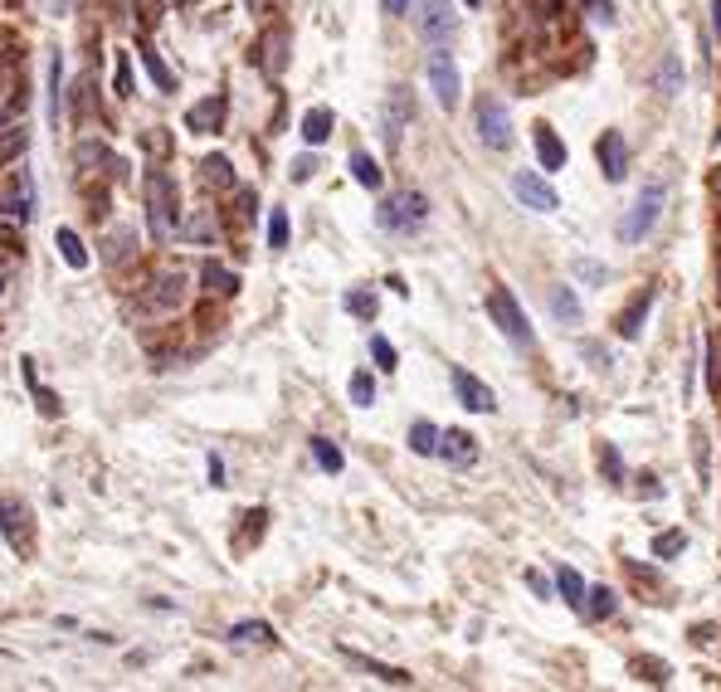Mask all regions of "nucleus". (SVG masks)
I'll return each instance as SVG.
<instances>
[{"label":"nucleus","mask_w":721,"mask_h":692,"mask_svg":"<svg viewBox=\"0 0 721 692\" xmlns=\"http://www.w3.org/2000/svg\"><path fill=\"white\" fill-rule=\"evenodd\" d=\"M614 610H619L614 590H604V585H595V590H590V615H595V619H610Z\"/></svg>","instance_id":"36"},{"label":"nucleus","mask_w":721,"mask_h":692,"mask_svg":"<svg viewBox=\"0 0 721 692\" xmlns=\"http://www.w3.org/2000/svg\"><path fill=\"white\" fill-rule=\"evenodd\" d=\"M648 307H654V288H644L639 298H633V303L624 307V313H619V322H614V327H619V336H624V342H633V336L644 332V317H648Z\"/></svg>","instance_id":"16"},{"label":"nucleus","mask_w":721,"mask_h":692,"mask_svg":"<svg viewBox=\"0 0 721 692\" xmlns=\"http://www.w3.org/2000/svg\"><path fill=\"white\" fill-rule=\"evenodd\" d=\"M488 313H492V322L502 327V336H507L512 346H531V322H527L521 303H517L507 288H492V293H488Z\"/></svg>","instance_id":"4"},{"label":"nucleus","mask_w":721,"mask_h":692,"mask_svg":"<svg viewBox=\"0 0 721 692\" xmlns=\"http://www.w3.org/2000/svg\"><path fill=\"white\" fill-rule=\"evenodd\" d=\"M454 395H458L463 409H473V415H492V409H498V395H492L473 371H463V366H454Z\"/></svg>","instance_id":"8"},{"label":"nucleus","mask_w":721,"mask_h":692,"mask_svg":"<svg viewBox=\"0 0 721 692\" xmlns=\"http://www.w3.org/2000/svg\"><path fill=\"white\" fill-rule=\"evenodd\" d=\"M712 186H716V191H721V176H712Z\"/></svg>","instance_id":"54"},{"label":"nucleus","mask_w":721,"mask_h":692,"mask_svg":"<svg viewBox=\"0 0 721 692\" xmlns=\"http://www.w3.org/2000/svg\"><path fill=\"white\" fill-rule=\"evenodd\" d=\"M201 284H205V293H215V298H230V293L239 288V278L230 274V268H220L215 259H205L201 263Z\"/></svg>","instance_id":"18"},{"label":"nucleus","mask_w":721,"mask_h":692,"mask_svg":"<svg viewBox=\"0 0 721 692\" xmlns=\"http://www.w3.org/2000/svg\"><path fill=\"white\" fill-rule=\"evenodd\" d=\"M112 88H118V98H132V64H127V54H118V68H112Z\"/></svg>","instance_id":"42"},{"label":"nucleus","mask_w":721,"mask_h":692,"mask_svg":"<svg viewBox=\"0 0 721 692\" xmlns=\"http://www.w3.org/2000/svg\"><path fill=\"white\" fill-rule=\"evenodd\" d=\"M268 249H288V210H278V205L268 215Z\"/></svg>","instance_id":"35"},{"label":"nucleus","mask_w":721,"mask_h":692,"mask_svg":"<svg viewBox=\"0 0 721 692\" xmlns=\"http://www.w3.org/2000/svg\"><path fill=\"white\" fill-rule=\"evenodd\" d=\"M536 157H541V166H546V171H561V166H565V142H561L556 132H551L546 122L536 127Z\"/></svg>","instance_id":"17"},{"label":"nucleus","mask_w":721,"mask_h":692,"mask_svg":"<svg viewBox=\"0 0 721 692\" xmlns=\"http://www.w3.org/2000/svg\"><path fill=\"white\" fill-rule=\"evenodd\" d=\"M332 122H336L332 108H313V112L303 118V142H307V147H322V142L332 137Z\"/></svg>","instance_id":"19"},{"label":"nucleus","mask_w":721,"mask_h":692,"mask_svg":"<svg viewBox=\"0 0 721 692\" xmlns=\"http://www.w3.org/2000/svg\"><path fill=\"white\" fill-rule=\"evenodd\" d=\"M351 400H356V405H376V380L366 376V371L351 376Z\"/></svg>","instance_id":"41"},{"label":"nucleus","mask_w":721,"mask_h":692,"mask_svg":"<svg viewBox=\"0 0 721 692\" xmlns=\"http://www.w3.org/2000/svg\"><path fill=\"white\" fill-rule=\"evenodd\" d=\"M220 122H224V93H210V98H201V103L186 112L191 132H220Z\"/></svg>","instance_id":"15"},{"label":"nucleus","mask_w":721,"mask_h":692,"mask_svg":"<svg viewBox=\"0 0 721 692\" xmlns=\"http://www.w3.org/2000/svg\"><path fill=\"white\" fill-rule=\"evenodd\" d=\"M512 195H517V201L527 205V210H541V215H551V210L561 205L556 191H551L536 171H517V176H512Z\"/></svg>","instance_id":"10"},{"label":"nucleus","mask_w":721,"mask_h":692,"mask_svg":"<svg viewBox=\"0 0 721 692\" xmlns=\"http://www.w3.org/2000/svg\"><path fill=\"white\" fill-rule=\"evenodd\" d=\"M346 313H356L361 322H371V317H376V293L351 288V293H346Z\"/></svg>","instance_id":"34"},{"label":"nucleus","mask_w":721,"mask_h":692,"mask_svg":"<svg viewBox=\"0 0 721 692\" xmlns=\"http://www.w3.org/2000/svg\"><path fill=\"white\" fill-rule=\"evenodd\" d=\"M108 259H112V263H127V259H132V234H127V230H112V234H108Z\"/></svg>","instance_id":"38"},{"label":"nucleus","mask_w":721,"mask_h":692,"mask_svg":"<svg viewBox=\"0 0 721 692\" xmlns=\"http://www.w3.org/2000/svg\"><path fill=\"white\" fill-rule=\"evenodd\" d=\"M424 220H429V201H424L419 191H400L376 210V224L390 230V234H409V230H419Z\"/></svg>","instance_id":"3"},{"label":"nucleus","mask_w":721,"mask_h":692,"mask_svg":"<svg viewBox=\"0 0 721 692\" xmlns=\"http://www.w3.org/2000/svg\"><path fill=\"white\" fill-rule=\"evenodd\" d=\"M600 469H604V478H610V483H619V478H624V459H619L614 444H600Z\"/></svg>","instance_id":"39"},{"label":"nucleus","mask_w":721,"mask_h":692,"mask_svg":"<svg viewBox=\"0 0 721 692\" xmlns=\"http://www.w3.org/2000/svg\"><path fill=\"white\" fill-rule=\"evenodd\" d=\"M313 171H317V157H298V161H293V181H307Z\"/></svg>","instance_id":"47"},{"label":"nucleus","mask_w":721,"mask_h":692,"mask_svg":"<svg viewBox=\"0 0 721 692\" xmlns=\"http://www.w3.org/2000/svg\"><path fill=\"white\" fill-rule=\"evenodd\" d=\"M575 274L590 278V284H604V268H600V263H575Z\"/></svg>","instance_id":"49"},{"label":"nucleus","mask_w":721,"mask_h":692,"mask_svg":"<svg viewBox=\"0 0 721 692\" xmlns=\"http://www.w3.org/2000/svg\"><path fill=\"white\" fill-rule=\"evenodd\" d=\"M201 176H205V186H220V191L234 186V166H230V157H205V161H201Z\"/></svg>","instance_id":"21"},{"label":"nucleus","mask_w":721,"mask_h":692,"mask_svg":"<svg viewBox=\"0 0 721 692\" xmlns=\"http://www.w3.org/2000/svg\"><path fill=\"white\" fill-rule=\"evenodd\" d=\"M54 244H59V253H64L68 268H88V249H83V239H78L74 230H59V234H54Z\"/></svg>","instance_id":"22"},{"label":"nucleus","mask_w":721,"mask_h":692,"mask_svg":"<svg viewBox=\"0 0 721 692\" xmlns=\"http://www.w3.org/2000/svg\"><path fill=\"white\" fill-rule=\"evenodd\" d=\"M409 449H415V454H434V449H439V429H434L429 419L409 425Z\"/></svg>","instance_id":"31"},{"label":"nucleus","mask_w":721,"mask_h":692,"mask_svg":"<svg viewBox=\"0 0 721 692\" xmlns=\"http://www.w3.org/2000/svg\"><path fill=\"white\" fill-rule=\"evenodd\" d=\"M78 166H108V176H122L127 171V166L112 157L103 142H78Z\"/></svg>","instance_id":"20"},{"label":"nucleus","mask_w":721,"mask_h":692,"mask_svg":"<svg viewBox=\"0 0 721 692\" xmlns=\"http://www.w3.org/2000/svg\"><path fill=\"white\" fill-rule=\"evenodd\" d=\"M551 313L561 322H581V298L571 288H551Z\"/></svg>","instance_id":"29"},{"label":"nucleus","mask_w":721,"mask_h":692,"mask_svg":"<svg viewBox=\"0 0 721 692\" xmlns=\"http://www.w3.org/2000/svg\"><path fill=\"white\" fill-rule=\"evenodd\" d=\"M654 83H658L663 98H673L677 88H683V64H677V54H668V59L658 64V78H654Z\"/></svg>","instance_id":"28"},{"label":"nucleus","mask_w":721,"mask_h":692,"mask_svg":"<svg viewBox=\"0 0 721 692\" xmlns=\"http://www.w3.org/2000/svg\"><path fill=\"white\" fill-rule=\"evenodd\" d=\"M380 5H386V15H405V10H409V0H380Z\"/></svg>","instance_id":"52"},{"label":"nucleus","mask_w":721,"mask_h":692,"mask_svg":"<svg viewBox=\"0 0 721 692\" xmlns=\"http://www.w3.org/2000/svg\"><path fill=\"white\" fill-rule=\"evenodd\" d=\"M59 74H64V59L49 54V122L59 118Z\"/></svg>","instance_id":"40"},{"label":"nucleus","mask_w":721,"mask_h":692,"mask_svg":"<svg viewBox=\"0 0 721 692\" xmlns=\"http://www.w3.org/2000/svg\"><path fill=\"white\" fill-rule=\"evenodd\" d=\"M35 215V176L25 171H15V220H30Z\"/></svg>","instance_id":"25"},{"label":"nucleus","mask_w":721,"mask_h":692,"mask_svg":"<svg viewBox=\"0 0 721 692\" xmlns=\"http://www.w3.org/2000/svg\"><path fill=\"white\" fill-rule=\"evenodd\" d=\"M639 492H644V498H663V488H658V478H644V483H639Z\"/></svg>","instance_id":"50"},{"label":"nucleus","mask_w":721,"mask_h":692,"mask_svg":"<svg viewBox=\"0 0 721 692\" xmlns=\"http://www.w3.org/2000/svg\"><path fill=\"white\" fill-rule=\"evenodd\" d=\"M283 64H288V30H278V35L263 39V68H268V74H283Z\"/></svg>","instance_id":"24"},{"label":"nucleus","mask_w":721,"mask_h":692,"mask_svg":"<svg viewBox=\"0 0 721 692\" xmlns=\"http://www.w3.org/2000/svg\"><path fill=\"white\" fill-rule=\"evenodd\" d=\"M429 88H434V98H439V108H448V112L458 108L463 78H458V68H454V59H448L444 49L429 54Z\"/></svg>","instance_id":"7"},{"label":"nucleus","mask_w":721,"mask_h":692,"mask_svg":"<svg viewBox=\"0 0 721 692\" xmlns=\"http://www.w3.org/2000/svg\"><path fill=\"white\" fill-rule=\"evenodd\" d=\"M434 454H444L448 463L469 469V463H478V439L469 429H448V434H439V449H434Z\"/></svg>","instance_id":"12"},{"label":"nucleus","mask_w":721,"mask_h":692,"mask_svg":"<svg viewBox=\"0 0 721 692\" xmlns=\"http://www.w3.org/2000/svg\"><path fill=\"white\" fill-rule=\"evenodd\" d=\"M463 5H478V0H463Z\"/></svg>","instance_id":"56"},{"label":"nucleus","mask_w":721,"mask_h":692,"mask_svg":"<svg viewBox=\"0 0 721 692\" xmlns=\"http://www.w3.org/2000/svg\"><path fill=\"white\" fill-rule=\"evenodd\" d=\"M147 234L157 244H166L176 234V181L166 171H157L147 181Z\"/></svg>","instance_id":"1"},{"label":"nucleus","mask_w":721,"mask_h":692,"mask_svg":"<svg viewBox=\"0 0 721 692\" xmlns=\"http://www.w3.org/2000/svg\"><path fill=\"white\" fill-rule=\"evenodd\" d=\"M186 234H191V239H201V244H210V239H215V224H210L205 215H195V220L186 224Z\"/></svg>","instance_id":"45"},{"label":"nucleus","mask_w":721,"mask_h":692,"mask_svg":"<svg viewBox=\"0 0 721 692\" xmlns=\"http://www.w3.org/2000/svg\"><path fill=\"white\" fill-rule=\"evenodd\" d=\"M346 658H351V663H361L366 673H376L380 683H395V687H409V683H415V677H409L405 668H386V663H371V658H361V654H346Z\"/></svg>","instance_id":"27"},{"label":"nucleus","mask_w":721,"mask_h":692,"mask_svg":"<svg viewBox=\"0 0 721 692\" xmlns=\"http://www.w3.org/2000/svg\"><path fill=\"white\" fill-rule=\"evenodd\" d=\"M409 112H415V108H409V88H390V103H386V142H390V151L400 147Z\"/></svg>","instance_id":"14"},{"label":"nucleus","mask_w":721,"mask_h":692,"mask_svg":"<svg viewBox=\"0 0 721 692\" xmlns=\"http://www.w3.org/2000/svg\"><path fill=\"white\" fill-rule=\"evenodd\" d=\"M478 137H483V147H492V151L512 147V118H507L502 98H478Z\"/></svg>","instance_id":"5"},{"label":"nucleus","mask_w":721,"mask_h":692,"mask_svg":"<svg viewBox=\"0 0 721 692\" xmlns=\"http://www.w3.org/2000/svg\"><path fill=\"white\" fill-rule=\"evenodd\" d=\"M25 142H30V137H25V127H15V137H10L5 147H0V161H5V157H15V151H25Z\"/></svg>","instance_id":"46"},{"label":"nucleus","mask_w":721,"mask_h":692,"mask_svg":"<svg viewBox=\"0 0 721 692\" xmlns=\"http://www.w3.org/2000/svg\"><path fill=\"white\" fill-rule=\"evenodd\" d=\"M663 201H668V181H648V186L639 191V201H633V210H629V220L619 224V239L624 244H639V239L658 224V215H663Z\"/></svg>","instance_id":"2"},{"label":"nucleus","mask_w":721,"mask_h":692,"mask_svg":"<svg viewBox=\"0 0 721 692\" xmlns=\"http://www.w3.org/2000/svg\"><path fill=\"white\" fill-rule=\"evenodd\" d=\"M527 585H531V590H536V595H551V585H546V575H536V571H531V575H527Z\"/></svg>","instance_id":"51"},{"label":"nucleus","mask_w":721,"mask_h":692,"mask_svg":"<svg viewBox=\"0 0 721 692\" xmlns=\"http://www.w3.org/2000/svg\"><path fill=\"white\" fill-rule=\"evenodd\" d=\"M683 546H687V536H683V532H658V536H654V556H658V561L677 556Z\"/></svg>","instance_id":"37"},{"label":"nucleus","mask_w":721,"mask_h":692,"mask_svg":"<svg viewBox=\"0 0 721 692\" xmlns=\"http://www.w3.org/2000/svg\"><path fill=\"white\" fill-rule=\"evenodd\" d=\"M141 64H147V74H151V83H157L161 93H176V74L166 68V59H161L157 49H147V54H141Z\"/></svg>","instance_id":"26"},{"label":"nucleus","mask_w":721,"mask_h":692,"mask_svg":"<svg viewBox=\"0 0 721 692\" xmlns=\"http://www.w3.org/2000/svg\"><path fill=\"white\" fill-rule=\"evenodd\" d=\"M230 639L234 644H268V639H273V629H268L263 619H244V625L230 629Z\"/></svg>","instance_id":"30"},{"label":"nucleus","mask_w":721,"mask_h":692,"mask_svg":"<svg viewBox=\"0 0 721 692\" xmlns=\"http://www.w3.org/2000/svg\"><path fill=\"white\" fill-rule=\"evenodd\" d=\"M351 176H356L366 191H380V166L366 157V151H356V157H351Z\"/></svg>","instance_id":"33"},{"label":"nucleus","mask_w":721,"mask_h":692,"mask_svg":"<svg viewBox=\"0 0 721 692\" xmlns=\"http://www.w3.org/2000/svg\"><path fill=\"white\" fill-rule=\"evenodd\" d=\"M633 673H648V683H658V687L668 683V668H663V663H654V658H639V663H633Z\"/></svg>","instance_id":"44"},{"label":"nucleus","mask_w":721,"mask_h":692,"mask_svg":"<svg viewBox=\"0 0 721 692\" xmlns=\"http://www.w3.org/2000/svg\"><path fill=\"white\" fill-rule=\"evenodd\" d=\"M556 585H561V595H565V604H571V610H585V581H581V571L561 566Z\"/></svg>","instance_id":"23"},{"label":"nucleus","mask_w":721,"mask_h":692,"mask_svg":"<svg viewBox=\"0 0 721 692\" xmlns=\"http://www.w3.org/2000/svg\"><path fill=\"white\" fill-rule=\"evenodd\" d=\"M0 288H5V274H0Z\"/></svg>","instance_id":"55"},{"label":"nucleus","mask_w":721,"mask_h":692,"mask_svg":"<svg viewBox=\"0 0 721 692\" xmlns=\"http://www.w3.org/2000/svg\"><path fill=\"white\" fill-rule=\"evenodd\" d=\"M30 507H25V498H15V492H0V532H5V542L20 551V556H30L35 542H30Z\"/></svg>","instance_id":"6"},{"label":"nucleus","mask_w":721,"mask_h":692,"mask_svg":"<svg viewBox=\"0 0 721 692\" xmlns=\"http://www.w3.org/2000/svg\"><path fill=\"white\" fill-rule=\"evenodd\" d=\"M253 205H259V201H253V191L244 186V191H239V220H244V224L253 220Z\"/></svg>","instance_id":"48"},{"label":"nucleus","mask_w":721,"mask_h":692,"mask_svg":"<svg viewBox=\"0 0 721 692\" xmlns=\"http://www.w3.org/2000/svg\"><path fill=\"white\" fill-rule=\"evenodd\" d=\"M712 35H721V0H712Z\"/></svg>","instance_id":"53"},{"label":"nucleus","mask_w":721,"mask_h":692,"mask_svg":"<svg viewBox=\"0 0 721 692\" xmlns=\"http://www.w3.org/2000/svg\"><path fill=\"white\" fill-rule=\"evenodd\" d=\"M595 157H600L604 181H624V176H629V147H624V137H619V132H604V137H600V142H595Z\"/></svg>","instance_id":"11"},{"label":"nucleus","mask_w":721,"mask_h":692,"mask_svg":"<svg viewBox=\"0 0 721 692\" xmlns=\"http://www.w3.org/2000/svg\"><path fill=\"white\" fill-rule=\"evenodd\" d=\"M147 303L157 307V313H171V307H180V303H186V278H180V274H161V278H151Z\"/></svg>","instance_id":"13"},{"label":"nucleus","mask_w":721,"mask_h":692,"mask_svg":"<svg viewBox=\"0 0 721 692\" xmlns=\"http://www.w3.org/2000/svg\"><path fill=\"white\" fill-rule=\"evenodd\" d=\"M419 35L429 39V45H444V39H454L458 30V20H454V10H448V0H419Z\"/></svg>","instance_id":"9"},{"label":"nucleus","mask_w":721,"mask_h":692,"mask_svg":"<svg viewBox=\"0 0 721 692\" xmlns=\"http://www.w3.org/2000/svg\"><path fill=\"white\" fill-rule=\"evenodd\" d=\"M186 5H191V0H186Z\"/></svg>","instance_id":"57"},{"label":"nucleus","mask_w":721,"mask_h":692,"mask_svg":"<svg viewBox=\"0 0 721 692\" xmlns=\"http://www.w3.org/2000/svg\"><path fill=\"white\" fill-rule=\"evenodd\" d=\"M313 459H317L322 473H342V449L332 439H313Z\"/></svg>","instance_id":"32"},{"label":"nucleus","mask_w":721,"mask_h":692,"mask_svg":"<svg viewBox=\"0 0 721 692\" xmlns=\"http://www.w3.org/2000/svg\"><path fill=\"white\" fill-rule=\"evenodd\" d=\"M371 356H376V366H380V371H395V361H400V356H395V346L386 342V336H371Z\"/></svg>","instance_id":"43"}]
</instances>
